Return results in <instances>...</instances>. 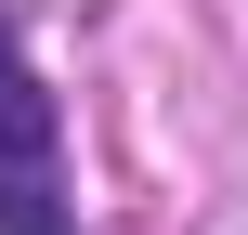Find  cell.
<instances>
[{"label": "cell", "mask_w": 248, "mask_h": 235, "mask_svg": "<svg viewBox=\"0 0 248 235\" xmlns=\"http://www.w3.org/2000/svg\"><path fill=\"white\" fill-rule=\"evenodd\" d=\"M0 235H78L65 209V131H52V92L0 13Z\"/></svg>", "instance_id": "obj_1"}]
</instances>
